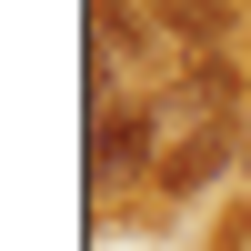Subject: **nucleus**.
<instances>
[{
    "label": "nucleus",
    "instance_id": "obj_1",
    "mask_svg": "<svg viewBox=\"0 0 251 251\" xmlns=\"http://www.w3.org/2000/svg\"><path fill=\"white\" fill-rule=\"evenodd\" d=\"M221 151H231V121H191V141H181V151L161 161V191H171V201H191L201 181L221 171Z\"/></svg>",
    "mask_w": 251,
    "mask_h": 251
},
{
    "label": "nucleus",
    "instance_id": "obj_2",
    "mask_svg": "<svg viewBox=\"0 0 251 251\" xmlns=\"http://www.w3.org/2000/svg\"><path fill=\"white\" fill-rule=\"evenodd\" d=\"M141 151H151V111H131V100H121V111H100V131H91V161L100 171H141Z\"/></svg>",
    "mask_w": 251,
    "mask_h": 251
},
{
    "label": "nucleus",
    "instance_id": "obj_3",
    "mask_svg": "<svg viewBox=\"0 0 251 251\" xmlns=\"http://www.w3.org/2000/svg\"><path fill=\"white\" fill-rule=\"evenodd\" d=\"M161 20H171V30H191V40H221V30H231V10H221V0H161Z\"/></svg>",
    "mask_w": 251,
    "mask_h": 251
},
{
    "label": "nucleus",
    "instance_id": "obj_4",
    "mask_svg": "<svg viewBox=\"0 0 251 251\" xmlns=\"http://www.w3.org/2000/svg\"><path fill=\"white\" fill-rule=\"evenodd\" d=\"M91 40H100V50H141V20L121 10V0H100V10H91Z\"/></svg>",
    "mask_w": 251,
    "mask_h": 251
},
{
    "label": "nucleus",
    "instance_id": "obj_5",
    "mask_svg": "<svg viewBox=\"0 0 251 251\" xmlns=\"http://www.w3.org/2000/svg\"><path fill=\"white\" fill-rule=\"evenodd\" d=\"M221 251H251V231H231V241H221Z\"/></svg>",
    "mask_w": 251,
    "mask_h": 251
}]
</instances>
